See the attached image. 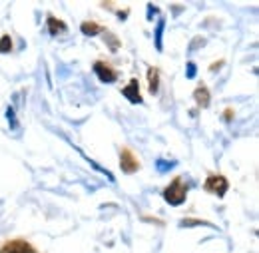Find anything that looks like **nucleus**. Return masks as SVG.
Instances as JSON below:
<instances>
[{
    "instance_id": "nucleus-7",
    "label": "nucleus",
    "mask_w": 259,
    "mask_h": 253,
    "mask_svg": "<svg viewBox=\"0 0 259 253\" xmlns=\"http://www.w3.org/2000/svg\"><path fill=\"white\" fill-rule=\"evenodd\" d=\"M195 100H197V104H199L201 108H205V106L209 104V94H207V90H205L203 86H199V88L195 90Z\"/></svg>"
},
{
    "instance_id": "nucleus-9",
    "label": "nucleus",
    "mask_w": 259,
    "mask_h": 253,
    "mask_svg": "<svg viewBox=\"0 0 259 253\" xmlns=\"http://www.w3.org/2000/svg\"><path fill=\"white\" fill-rule=\"evenodd\" d=\"M82 32L90 34V36H96V34H100V26H98L96 22H84L82 24Z\"/></svg>"
},
{
    "instance_id": "nucleus-8",
    "label": "nucleus",
    "mask_w": 259,
    "mask_h": 253,
    "mask_svg": "<svg viewBox=\"0 0 259 253\" xmlns=\"http://www.w3.org/2000/svg\"><path fill=\"white\" fill-rule=\"evenodd\" d=\"M148 76H150V90H152V94H156L158 92V70L156 68H150Z\"/></svg>"
},
{
    "instance_id": "nucleus-3",
    "label": "nucleus",
    "mask_w": 259,
    "mask_h": 253,
    "mask_svg": "<svg viewBox=\"0 0 259 253\" xmlns=\"http://www.w3.org/2000/svg\"><path fill=\"white\" fill-rule=\"evenodd\" d=\"M120 165H122V170H124L126 174H134V172L140 167L138 159L132 156L130 150H124V152H122V156H120Z\"/></svg>"
},
{
    "instance_id": "nucleus-10",
    "label": "nucleus",
    "mask_w": 259,
    "mask_h": 253,
    "mask_svg": "<svg viewBox=\"0 0 259 253\" xmlns=\"http://www.w3.org/2000/svg\"><path fill=\"white\" fill-rule=\"evenodd\" d=\"M48 26H50V32H52V34H58V32L64 30V22H58L56 18H50V20H48Z\"/></svg>"
},
{
    "instance_id": "nucleus-6",
    "label": "nucleus",
    "mask_w": 259,
    "mask_h": 253,
    "mask_svg": "<svg viewBox=\"0 0 259 253\" xmlns=\"http://www.w3.org/2000/svg\"><path fill=\"white\" fill-rule=\"evenodd\" d=\"M122 94L128 98L132 104H140L142 102V96H140V86H138V80H132L128 86L122 90Z\"/></svg>"
},
{
    "instance_id": "nucleus-13",
    "label": "nucleus",
    "mask_w": 259,
    "mask_h": 253,
    "mask_svg": "<svg viewBox=\"0 0 259 253\" xmlns=\"http://www.w3.org/2000/svg\"><path fill=\"white\" fill-rule=\"evenodd\" d=\"M195 76V66L194 64H188V78H194Z\"/></svg>"
},
{
    "instance_id": "nucleus-1",
    "label": "nucleus",
    "mask_w": 259,
    "mask_h": 253,
    "mask_svg": "<svg viewBox=\"0 0 259 253\" xmlns=\"http://www.w3.org/2000/svg\"><path fill=\"white\" fill-rule=\"evenodd\" d=\"M186 195H188V188H186V184H184L180 178H176V180L165 188V191H163L165 201L171 203V205H180V203L186 199Z\"/></svg>"
},
{
    "instance_id": "nucleus-12",
    "label": "nucleus",
    "mask_w": 259,
    "mask_h": 253,
    "mask_svg": "<svg viewBox=\"0 0 259 253\" xmlns=\"http://www.w3.org/2000/svg\"><path fill=\"white\" fill-rule=\"evenodd\" d=\"M162 32H163V20H160L158 28H156V48L162 50Z\"/></svg>"
},
{
    "instance_id": "nucleus-11",
    "label": "nucleus",
    "mask_w": 259,
    "mask_h": 253,
    "mask_svg": "<svg viewBox=\"0 0 259 253\" xmlns=\"http://www.w3.org/2000/svg\"><path fill=\"white\" fill-rule=\"evenodd\" d=\"M10 48H12V40H10V36H2V38H0V52L6 54V52H10Z\"/></svg>"
},
{
    "instance_id": "nucleus-5",
    "label": "nucleus",
    "mask_w": 259,
    "mask_h": 253,
    "mask_svg": "<svg viewBox=\"0 0 259 253\" xmlns=\"http://www.w3.org/2000/svg\"><path fill=\"white\" fill-rule=\"evenodd\" d=\"M94 72L100 76V80H102V82H108V84L116 82V72H114L110 66H106V64L98 62L96 66H94Z\"/></svg>"
},
{
    "instance_id": "nucleus-2",
    "label": "nucleus",
    "mask_w": 259,
    "mask_h": 253,
    "mask_svg": "<svg viewBox=\"0 0 259 253\" xmlns=\"http://www.w3.org/2000/svg\"><path fill=\"white\" fill-rule=\"evenodd\" d=\"M205 190L222 197L227 191V180L224 176H211V178H207V182H205Z\"/></svg>"
},
{
    "instance_id": "nucleus-4",
    "label": "nucleus",
    "mask_w": 259,
    "mask_h": 253,
    "mask_svg": "<svg viewBox=\"0 0 259 253\" xmlns=\"http://www.w3.org/2000/svg\"><path fill=\"white\" fill-rule=\"evenodd\" d=\"M0 253H36L32 249V245H28L26 241H10L2 247Z\"/></svg>"
}]
</instances>
